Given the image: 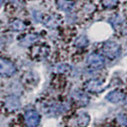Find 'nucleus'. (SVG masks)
<instances>
[{"instance_id": "f257e3e1", "label": "nucleus", "mask_w": 127, "mask_h": 127, "mask_svg": "<svg viewBox=\"0 0 127 127\" xmlns=\"http://www.w3.org/2000/svg\"><path fill=\"white\" fill-rule=\"evenodd\" d=\"M104 51L108 56H116V54H118V52H119V47H118V45H116V43L109 42L105 46Z\"/></svg>"}, {"instance_id": "f03ea898", "label": "nucleus", "mask_w": 127, "mask_h": 127, "mask_svg": "<svg viewBox=\"0 0 127 127\" xmlns=\"http://www.w3.org/2000/svg\"><path fill=\"white\" fill-rule=\"evenodd\" d=\"M57 5L61 10L64 11H70L73 9V4L74 3L72 1H69V0H56Z\"/></svg>"}, {"instance_id": "7ed1b4c3", "label": "nucleus", "mask_w": 127, "mask_h": 127, "mask_svg": "<svg viewBox=\"0 0 127 127\" xmlns=\"http://www.w3.org/2000/svg\"><path fill=\"white\" fill-rule=\"evenodd\" d=\"M88 63L90 64L91 66L97 67V66H100V65L103 64V58L101 56H98V55H96V54H92L88 58Z\"/></svg>"}, {"instance_id": "20e7f679", "label": "nucleus", "mask_w": 127, "mask_h": 127, "mask_svg": "<svg viewBox=\"0 0 127 127\" xmlns=\"http://www.w3.org/2000/svg\"><path fill=\"white\" fill-rule=\"evenodd\" d=\"M102 3L105 7H108V9H111V7L117 6L118 4V0H102Z\"/></svg>"}, {"instance_id": "39448f33", "label": "nucleus", "mask_w": 127, "mask_h": 127, "mask_svg": "<svg viewBox=\"0 0 127 127\" xmlns=\"http://www.w3.org/2000/svg\"><path fill=\"white\" fill-rule=\"evenodd\" d=\"M11 27L13 28V30H15V31H21V30H23V28H25V25H23L20 20H15L11 25Z\"/></svg>"}]
</instances>
